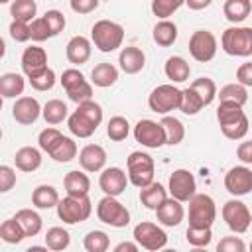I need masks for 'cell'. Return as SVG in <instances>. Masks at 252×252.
Here are the masks:
<instances>
[{
    "instance_id": "29",
    "label": "cell",
    "mask_w": 252,
    "mask_h": 252,
    "mask_svg": "<svg viewBox=\"0 0 252 252\" xmlns=\"http://www.w3.org/2000/svg\"><path fill=\"white\" fill-rule=\"evenodd\" d=\"M26 81L18 73H4L0 75V94L2 98H16L24 93Z\"/></svg>"
},
{
    "instance_id": "58",
    "label": "cell",
    "mask_w": 252,
    "mask_h": 252,
    "mask_svg": "<svg viewBox=\"0 0 252 252\" xmlns=\"http://www.w3.org/2000/svg\"><path fill=\"white\" fill-rule=\"evenodd\" d=\"M236 154L242 163H252V142H240L236 148Z\"/></svg>"
},
{
    "instance_id": "52",
    "label": "cell",
    "mask_w": 252,
    "mask_h": 252,
    "mask_svg": "<svg viewBox=\"0 0 252 252\" xmlns=\"http://www.w3.org/2000/svg\"><path fill=\"white\" fill-rule=\"evenodd\" d=\"M61 136H63V134H61L57 128H45V130L39 132V136H37V144H39V148H41L43 152H49Z\"/></svg>"
},
{
    "instance_id": "4",
    "label": "cell",
    "mask_w": 252,
    "mask_h": 252,
    "mask_svg": "<svg viewBox=\"0 0 252 252\" xmlns=\"http://www.w3.org/2000/svg\"><path fill=\"white\" fill-rule=\"evenodd\" d=\"M96 217H98L100 222L110 224L114 228H124L130 222L128 209L116 197H112V195H104L98 201V205H96Z\"/></svg>"
},
{
    "instance_id": "9",
    "label": "cell",
    "mask_w": 252,
    "mask_h": 252,
    "mask_svg": "<svg viewBox=\"0 0 252 252\" xmlns=\"http://www.w3.org/2000/svg\"><path fill=\"white\" fill-rule=\"evenodd\" d=\"M179 100H181V91L173 85H159L148 96L150 108L158 114H167L169 110H175L179 106Z\"/></svg>"
},
{
    "instance_id": "19",
    "label": "cell",
    "mask_w": 252,
    "mask_h": 252,
    "mask_svg": "<svg viewBox=\"0 0 252 252\" xmlns=\"http://www.w3.org/2000/svg\"><path fill=\"white\" fill-rule=\"evenodd\" d=\"M79 163L85 171H100L106 163V152L98 144H87L79 152Z\"/></svg>"
},
{
    "instance_id": "23",
    "label": "cell",
    "mask_w": 252,
    "mask_h": 252,
    "mask_svg": "<svg viewBox=\"0 0 252 252\" xmlns=\"http://www.w3.org/2000/svg\"><path fill=\"white\" fill-rule=\"evenodd\" d=\"M63 185L67 195H73V197H85L91 191V179L83 171H69L63 179Z\"/></svg>"
},
{
    "instance_id": "16",
    "label": "cell",
    "mask_w": 252,
    "mask_h": 252,
    "mask_svg": "<svg viewBox=\"0 0 252 252\" xmlns=\"http://www.w3.org/2000/svg\"><path fill=\"white\" fill-rule=\"evenodd\" d=\"M98 185H100V189L104 191V195L118 197V195L124 193V189H126V185H128V177H126V173H124L120 167H106V169H102V173H100Z\"/></svg>"
},
{
    "instance_id": "7",
    "label": "cell",
    "mask_w": 252,
    "mask_h": 252,
    "mask_svg": "<svg viewBox=\"0 0 252 252\" xmlns=\"http://www.w3.org/2000/svg\"><path fill=\"white\" fill-rule=\"evenodd\" d=\"M59 81H61V87L65 89L69 100H73L77 104L83 100H89L93 96V87L79 69H65L61 73Z\"/></svg>"
},
{
    "instance_id": "51",
    "label": "cell",
    "mask_w": 252,
    "mask_h": 252,
    "mask_svg": "<svg viewBox=\"0 0 252 252\" xmlns=\"http://www.w3.org/2000/svg\"><path fill=\"white\" fill-rule=\"evenodd\" d=\"M47 37H51L49 30H47V24L43 18H33L30 22V39L33 41H45Z\"/></svg>"
},
{
    "instance_id": "45",
    "label": "cell",
    "mask_w": 252,
    "mask_h": 252,
    "mask_svg": "<svg viewBox=\"0 0 252 252\" xmlns=\"http://www.w3.org/2000/svg\"><path fill=\"white\" fill-rule=\"evenodd\" d=\"M85 250L87 252H104L108 250L110 246V240H108V234L102 232V230H91L87 236H85Z\"/></svg>"
},
{
    "instance_id": "17",
    "label": "cell",
    "mask_w": 252,
    "mask_h": 252,
    "mask_svg": "<svg viewBox=\"0 0 252 252\" xmlns=\"http://www.w3.org/2000/svg\"><path fill=\"white\" fill-rule=\"evenodd\" d=\"M47 67V53L43 47L32 45L26 47L22 53V71L26 73V77H35L37 73H41Z\"/></svg>"
},
{
    "instance_id": "1",
    "label": "cell",
    "mask_w": 252,
    "mask_h": 252,
    "mask_svg": "<svg viewBox=\"0 0 252 252\" xmlns=\"http://www.w3.org/2000/svg\"><path fill=\"white\" fill-rule=\"evenodd\" d=\"M91 39L94 47L102 53L116 51L124 41V28L110 20H98L91 30Z\"/></svg>"
},
{
    "instance_id": "25",
    "label": "cell",
    "mask_w": 252,
    "mask_h": 252,
    "mask_svg": "<svg viewBox=\"0 0 252 252\" xmlns=\"http://www.w3.org/2000/svg\"><path fill=\"white\" fill-rule=\"evenodd\" d=\"M163 71H165V77H167L171 83H183V81L189 79L191 67H189V63H187L183 57H179V55H171V57L165 61Z\"/></svg>"
},
{
    "instance_id": "41",
    "label": "cell",
    "mask_w": 252,
    "mask_h": 252,
    "mask_svg": "<svg viewBox=\"0 0 252 252\" xmlns=\"http://www.w3.org/2000/svg\"><path fill=\"white\" fill-rule=\"evenodd\" d=\"M130 134V124L124 116H112L106 124V136L112 142H122Z\"/></svg>"
},
{
    "instance_id": "32",
    "label": "cell",
    "mask_w": 252,
    "mask_h": 252,
    "mask_svg": "<svg viewBox=\"0 0 252 252\" xmlns=\"http://www.w3.org/2000/svg\"><path fill=\"white\" fill-rule=\"evenodd\" d=\"M159 124H161L163 134H165V144L177 146L185 138V126H183V122L179 118H175V116H163Z\"/></svg>"
},
{
    "instance_id": "47",
    "label": "cell",
    "mask_w": 252,
    "mask_h": 252,
    "mask_svg": "<svg viewBox=\"0 0 252 252\" xmlns=\"http://www.w3.org/2000/svg\"><path fill=\"white\" fill-rule=\"evenodd\" d=\"M77 110L79 112H83L94 126H98L100 122H102V108H100V104L98 102H94L93 98H89V100H83V102H79L77 104Z\"/></svg>"
},
{
    "instance_id": "59",
    "label": "cell",
    "mask_w": 252,
    "mask_h": 252,
    "mask_svg": "<svg viewBox=\"0 0 252 252\" xmlns=\"http://www.w3.org/2000/svg\"><path fill=\"white\" fill-rule=\"evenodd\" d=\"M213 0H185V4L189 6V10H205L211 6Z\"/></svg>"
},
{
    "instance_id": "34",
    "label": "cell",
    "mask_w": 252,
    "mask_h": 252,
    "mask_svg": "<svg viewBox=\"0 0 252 252\" xmlns=\"http://www.w3.org/2000/svg\"><path fill=\"white\" fill-rule=\"evenodd\" d=\"M55 161H59V163H67V161H71L75 156H77V144L71 140V138H67V136H61L57 142H55V146L47 152Z\"/></svg>"
},
{
    "instance_id": "18",
    "label": "cell",
    "mask_w": 252,
    "mask_h": 252,
    "mask_svg": "<svg viewBox=\"0 0 252 252\" xmlns=\"http://www.w3.org/2000/svg\"><path fill=\"white\" fill-rule=\"evenodd\" d=\"M156 215H158V222H161L163 226H177L183 220L185 211H183L181 201L173 197H165L163 203L156 209Z\"/></svg>"
},
{
    "instance_id": "61",
    "label": "cell",
    "mask_w": 252,
    "mask_h": 252,
    "mask_svg": "<svg viewBox=\"0 0 252 252\" xmlns=\"http://www.w3.org/2000/svg\"><path fill=\"white\" fill-rule=\"evenodd\" d=\"M6 55V41L2 39V35H0V59Z\"/></svg>"
},
{
    "instance_id": "53",
    "label": "cell",
    "mask_w": 252,
    "mask_h": 252,
    "mask_svg": "<svg viewBox=\"0 0 252 252\" xmlns=\"http://www.w3.org/2000/svg\"><path fill=\"white\" fill-rule=\"evenodd\" d=\"M8 32H10V35H12L14 41L24 43V41L30 39V22H18V20H12Z\"/></svg>"
},
{
    "instance_id": "24",
    "label": "cell",
    "mask_w": 252,
    "mask_h": 252,
    "mask_svg": "<svg viewBox=\"0 0 252 252\" xmlns=\"http://www.w3.org/2000/svg\"><path fill=\"white\" fill-rule=\"evenodd\" d=\"M165 197H167V191H165V187L161 183L152 181V183L140 187V201H142L144 207H148L152 211H156L163 203Z\"/></svg>"
},
{
    "instance_id": "6",
    "label": "cell",
    "mask_w": 252,
    "mask_h": 252,
    "mask_svg": "<svg viewBox=\"0 0 252 252\" xmlns=\"http://www.w3.org/2000/svg\"><path fill=\"white\" fill-rule=\"evenodd\" d=\"M217 219V207L213 197L195 193L189 199V226H213Z\"/></svg>"
},
{
    "instance_id": "39",
    "label": "cell",
    "mask_w": 252,
    "mask_h": 252,
    "mask_svg": "<svg viewBox=\"0 0 252 252\" xmlns=\"http://www.w3.org/2000/svg\"><path fill=\"white\" fill-rule=\"evenodd\" d=\"M217 96H219L220 100H232V102H236V104H240V106H244V104L248 102V91H246V87H242L240 83H228V85H224V87L217 93Z\"/></svg>"
},
{
    "instance_id": "22",
    "label": "cell",
    "mask_w": 252,
    "mask_h": 252,
    "mask_svg": "<svg viewBox=\"0 0 252 252\" xmlns=\"http://www.w3.org/2000/svg\"><path fill=\"white\" fill-rule=\"evenodd\" d=\"M14 163H16V167L20 171L32 173V171H35L41 165V152L37 148H33V146H24V148H20L16 152Z\"/></svg>"
},
{
    "instance_id": "62",
    "label": "cell",
    "mask_w": 252,
    "mask_h": 252,
    "mask_svg": "<svg viewBox=\"0 0 252 252\" xmlns=\"http://www.w3.org/2000/svg\"><path fill=\"white\" fill-rule=\"evenodd\" d=\"M2 104H4V98H2V94H0V110H2Z\"/></svg>"
},
{
    "instance_id": "5",
    "label": "cell",
    "mask_w": 252,
    "mask_h": 252,
    "mask_svg": "<svg viewBox=\"0 0 252 252\" xmlns=\"http://www.w3.org/2000/svg\"><path fill=\"white\" fill-rule=\"evenodd\" d=\"M128 181L136 187H144L154 181V159L144 152H132L126 159Z\"/></svg>"
},
{
    "instance_id": "2",
    "label": "cell",
    "mask_w": 252,
    "mask_h": 252,
    "mask_svg": "<svg viewBox=\"0 0 252 252\" xmlns=\"http://www.w3.org/2000/svg\"><path fill=\"white\" fill-rule=\"evenodd\" d=\"M220 45L224 53L234 57H250L252 55V28L248 26H232L222 32Z\"/></svg>"
},
{
    "instance_id": "42",
    "label": "cell",
    "mask_w": 252,
    "mask_h": 252,
    "mask_svg": "<svg viewBox=\"0 0 252 252\" xmlns=\"http://www.w3.org/2000/svg\"><path fill=\"white\" fill-rule=\"evenodd\" d=\"M0 238L4 242H8V244H18V242H22L26 238V234H24L22 226L18 224V220L12 217V219H8V220H4L0 224Z\"/></svg>"
},
{
    "instance_id": "11",
    "label": "cell",
    "mask_w": 252,
    "mask_h": 252,
    "mask_svg": "<svg viewBox=\"0 0 252 252\" xmlns=\"http://www.w3.org/2000/svg\"><path fill=\"white\" fill-rule=\"evenodd\" d=\"M189 53L195 61L207 63L217 53V37L209 30H197L189 37Z\"/></svg>"
},
{
    "instance_id": "14",
    "label": "cell",
    "mask_w": 252,
    "mask_h": 252,
    "mask_svg": "<svg viewBox=\"0 0 252 252\" xmlns=\"http://www.w3.org/2000/svg\"><path fill=\"white\" fill-rule=\"evenodd\" d=\"M224 187L234 197L248 195L252 189V169L246 165H236L228 169L224 175Z\"/></svg>"
},
{
    "instance_id": "13",
    "label": "cell",
    "mask_w": 252,
    "mask_h": 252,
    "mask_svg": "<svg viewBox=\"0 0 252 252\" xmlns=\"http://www.w3.org/2000/svg\"><path fill=\"white\" fill-rule=\"evenodd\" d=\"M134 138L146 148H161L165 144V134H163L161 124L150 118L138 120V124L134 126Z\"/></svg>"
},
{
    "instance_id": "37",
    "label": "cell",
    "mask_w": 252,
    "mask_h": 252,
    "mask_svg": "<svg viewBox=\"0 0 252 252\" xmlns=\"http://www.w3.org/2000/svg\"><path fill=\"white\" fill-rule=\"evenodd\" d=\"M189 87L197 93V96L201 98L203 106L211 104V102L215 100V96H217V85H215V81L209 79V77H199V79H195Z\"/></svg>"
},
{
    "instance_id": "12",
    "label": "cell",
    "mask_w": 252,
    "mask_h": 252,
    "mask_svg": "<svg viewBox=\"0 0 252 252\" xmlns=\"http://www.w3.org/2000/svg\"><path fill=\"white\" fill-rule=\"evenodd\" d=\"M195 189H197V183H195V177H193V173L189 169H175L169 175L167 191H169V195L173 199L185 203L195 195Z\"/></svg>"
},
{
    "instance_id": "49",
    "label": "cell",
    "mask_w": 252,
    "mask_h": 252,
    "mask_svg": "<svg viewBox=\"0 0 252 252\" xmlns=\"http://www.w3.org/2000/svg\"><path fill=\"white\" fill-rule=\"evenodd\" d=\"M30 85L35 91H49V89H53V85H55V73H53V69L45 67L35 77H30Z\"/></svg>"
},
{
    "instance_id": "15",
    "label": "cell",
    "mask_w": 252,
    "mask_h": 252,
    "mask_svg": "<svg viewBox=\"0 0 252 252\" xmlns=\"http://www.w3.org/2000/svg\"><path fill=\"white\" fill-rule=\"evenodd\" d=\"M39 114H41V106L33 96H20L12 106V116L22 126L33 124L39 118Z\"/></svg>"
},
{
    "instance_id": "48",
    "label": "cell",
    "mask_w": 252,
    "mask_h": 252,
    "mask_svg": "<svg viewBox=\"0 0 252 252\" xmlns=\"http://www.w3.org/2000/svg\"><path fill=\"white\" fill-rule=\"evenodd\" d=\"M222 134L228 138V140H242L246 134H248V116H242L240 120L232 122V124H226V126H220Z\"/></svg>"
},
{
    "instance_id": "28",
    "label": "cell",
    "mask_w": 252,
    "mask_h": 252,
    "mask_svg": "<svg viewBox=\"0 0 252 252\" xmlns=\"http://www.w3.org/2000/svg\"><path fill=\"white\" fill-rule=\"evenodd\" d=\"M14 219L18 220V224L22 226V230H24L26 236H35V234L41 232L43 222H41V217L35 211H32V209H20L14 215Z\"/></svg>"
},
{
    "instance_id": "33",
    "label": "cell",
    "mask_w": 252,
    "mask_h": 252,
    "mask_svg": "<svg viewBox=\"0 0 252 252\" xmlns=\"http://www.w3.org/2000/svg\"><path fill=\"white\" fill-rule=\"evenodd\" d=\"M154 41L158 43V45H161V47H169V45H173L175 43V39H177V26L173 24V22H169V20H161V22H158L156 26H154Z\"/></svg>"
},
{
    "instance_id": "56",
    "label": "cell",
    "mask_w": 252,
    "mask_h": 252,
    "mask_svg": "<svg viewBox=\"0 0 252 252\" xmlns=\"http://www.w3.org/2000/svg\"><path fill=\"white\" fill-rule=\"evenodd\" d=\"M236 79L242 87H252V63H242L236 69Z\"/></svg>"
},
{
    "instance_id": "64",
    "label": "cell",
    "mask_w": 252,
    "mask_h": 252,
    "mask_svg": "<svg viewBox=\"0 0 252 252\" xmlns=\"http://www.w3.org/2000/svg\"><path fill=\"white\" fill-rule=\"evenodd\" d=\"M0 140H2V128H0Z\"/></svg>"
},
{
    "instance_id": "26",
    "label": "cell",
    "mask_w": 252,
    "mask_h": 252,
    "mask_svg": "<svg viewBox=\"0 0 252 252\" xmlns=\"http://www.w3.org/2000/svg\"><path fill=\"white\" fill-rule=\"evenodd\" d=\"M118 79V69L112 65V63H98L93 67L91 71V81L94 87H100V89H106V87H112Z\"/></svg>"
},
{
    "instance_id": "8",
    "label": "cell",
    "mask_w": 252,
    "mask_h": 252,
    "mask_svg": "<svg viewBox=\"0 0 252 252\" xmlns=\"http://www.w3.org/2000/svg\"><path fill=\"white\" fill-rule=\"evenodd\" d=\"M222 219H224L226 226L236 234L246 232L252 222V215H250L246 203H242L238 199H230L222 205Z\"/></svg>"
},
{
    "instance_id": "10",
    "label": "cell",
    "mask_w": 252,
    "mask_h": 252,
    "mask_svg": "<svg viewBox=\"0 0 252 252\" xmlns=\"http://www.w3.org/2000/svg\"><path fill=\"white\" fill-rule=\"evenodd\" d=\"M134 240H136L138 246L156 252V250H159V248H163L167 244V234L158 224L144 220V222L134 226Z\"/></svg>"
},
{
    "instance_id": "35",
    "label": "cell",
    "mask_w": 252,
    "mask_h": 252,
    "mask_svg": "<svg viewBox=\"0 0 252 252\" xmlns=\"http://www.w3.org/2000/svg\"><path fill=\"white\" fill-rule=\"evenodd\" d=\"M67 114H69L67 112V104L63 100H59V98L47 100L43 104V108H41V116H43V120L47 124H61L67 118Z\"/></svg>"
},
{
    "instance_id": "44",
    "label": "cell",
    "mask_w": 252,
    "mask_h": 252,
    "mask_svg": "<svg viewBox=\"0 0 252 252\" xmlns=\"http://www.w3.org/2000/svg\"><path fill=\"white\" fill-rule=\"evenodd\" d=\"M187 242L195 248H203V246H209L211 240H213V232H211V226H189L187 232Z\"/></svg>"
},
{
    "instance_id": "50",
    "label": "cell",
    "mask_w": 252,
    "mask_h": 252,
    "mask_svg": "<svg viewBox=\"0 0 252 252\" xmlns=\"http://www.w3.org/2000/svg\"><path fill=\"white\" fill-rule=\"evenodd\" d=\"M41 18L45 20V24H47V30H49L51 37H55L57 33H61V32H63V28H65V16H63L59 10H47Z\"/></svg>"
},
{
    "instance_id": "57",
    "label": "cell",
    "mask_w": 252,
    "mask_h": 252,
    "mask_svg": "<svg viewBox=\"0 0 252 252\" xmlns=\"http://www.w3.org/2000/svg\"><path fill=\"white\" fill-rule=\"evenodd\" d=\"M98 6V0H71V10L77 14H89Z\"/></svg>"
},
{
    "instance_id": "46",
    "label": "cell",
    "mask_w": 252,
    "mask_h": 252,
    "mask_svg": "<svg viewBox=\"0 0 252 252\" xmlns=\"http://www.w3.org/2000/svg\"><path fill=\"white\" fill-rule=\"evenodd\" d=\"M183 4H185V0H152V12H154V16H158L161 20H167Z\"/></svg>"
},
{
    "instance_id": "3",
    "label": "cell",
    "mask_w": 252,
    "mask_h": 252,
    "mask_svg": "<svg viewBox=\"0 0 252 252\" xmlns=\"http://www.w3.org/2000/svg\"><path fill=\"white\" fill-rule=\"evenodd\" d=\"M57 217L65 222V224H77V222H83L91 217L93 213V203L89 199V195L85 197H73V195H67L65 199H59L57 205Z\"/></svg>"
},
{
    "instance_id": "38",
    "label": "cell",
    "mask_w": 252,
    "mask_h": 252,
    "mask_svg": "<svg viewBox=\"0 0 252 252\" xmlns=\"http://www.w3.org/2000/svg\"><path fill=\"white\" fill-rule=\"evenodd\" d=\"M37 4L33 0H14L10 4V14L18 22H32L35 18Z\"/></svg>"
},
{
    "instance_id": "40",
    "label": "cell",
    "mask_w": 252,
    "mask_h": 252,
    "mask_svg": "<svg viewBox=\"0 0 252 252\" xmlns=\"http://www.w3.org/2000/svg\"><path fill=\"white\" fill-rule=\"evenodd\" d=\"M69 242H71V236L63 226H51L45 232V246L51 250H65Z\"/></svg>"
},
{
    "instance_id": "20",
    "label": "cell",
    "mask_w": 252,
    "mask_h": 252,
    "mask_svg": "<svg viewBox=\"0 0 252 252\" xmlns=\"http://www.w3.org/2000/svg\"><path fill=\"white\" fill-rule=\"evenodd\" d=\"M118 63H120V69L126 73V75H136L144 69L146 65V55L140 47H134V45H128V47H122L120 55H118Z\"/></svg>"
},
{
    "instance_id": "21",
    "label": "cell",
    "mask_w": 252,
    "mask_h": 252,
    "mask_svg": "<svg viewBox=\"0 0 252 252\" xmlns=\"http://www.w3.org/2000/svg\"><path fill=\"white\" fill-rule=\"evenodd\" d=\"M91 49H93V47H91V41H89L85 35H75V37L69 39L65 53H67L69 63H73V65H83V63L89 61Z\"/></svg>"
},
{
    "instance_id": "63",
    "label": "cell",
    "mask_w": 252,
    "mask_h": 252,
    "mask_svg": "<svg viewBox=\"0 0 252 252\" xmlns=\"http://www.w3.org/2000/svg\"><path fill=\"white\" fill-rule=\"evenodd\" d=\"M6 2H10V0H0V4H6Z\"/></svg>"
},
{
    "instance_id": "27",
    "label": "cell",
    "mask_w": 252,
    "mask_h": 252,
    "mask_svg": "<svg viewBox=\"0 0 252 252\" xmlns=\"http://www.w3.org/2000/svg\"><path fill=\"white\" fill-rule=\"evenodd\" d=\"M67 126H69V132L73 134V136H77V138H91L94 132H96V128L98 126H94L83 112H79V110H75L69 118H67Z\"/></svg>"
},
{
    "instance_id": "55",
    "label": "cell",
    "mask_w": 252,
    "mask_h": 252,
    "mask_svg": "<svg viewBox=\"0 0 252 252\" xmlns=\"http://www.w3.org/2000/svg\"><path fill=\"white\" fill-rule=\"evenodd\" d=\"M16 185V171L10 165H0V193H8Z\"/></svg>"
},
{
    "instance_id": "31",
    "label": "cell",
    "mask_w": 252,
    "mask_h": 252,
    "mask_svg": "<svg viewBox=\"0 0 252 252\" xmlns=\"http://www.w3.org/2000/svg\"><path fill=\"white\" fill-rule=\"evenodd\" d=\"M59 201V193L53 185H37L32 193V203L37 209H53Z\"/></svg>"
},
{
    "instance_id": "60",
    "label": "cell",
    "mask_w": 252,
    "mask_h": 252,
    "mask_svg": "<svg viewBox=\"0 0 252 252\" xmlns=\"http://www.w3.org/2000/svg\"><path fill=\"white\" fill-rule=\"evenodd\" d=\"M124 250L136 252V250H138V244H136V242H120V244L114 246V252H124Z\"/></svg>"
},
{
    "instance_id": "36",
    "label": "cell",
    "mask_w": 252,
    "mask_h": 252,
    "mask_svg": "<svg viewBox=\"0 0 252 252\" xmlns=\"http://www.w3.org/2000/svg\"><path fill=\"white\" fill-rule=\"evenodd\" d=\"M242 116H246V114H244V110H242L240 104H236L232 100H220V104L217 108V120H219L220 126L232 124V122L240 120Z\"/></svg>"
},
{
    "instance_id": "30",
    "label": "cell",
    "mask_w": 252,
    "mask_h": 252,
    "mask_svg": "<svg viewBox=\"0 0 252 252\" xmlns=\"http://www.w3.org/2000/svg\"><path fill=\"white\" fill-rule=\"evenodd\" d=\"M250 10H252L250 0H224V6H222L224 18L232 24L244 22L250 16Z\"/></svg>"
},
{
    "instance_id": "54",
    "label": "cell",
    "mask_w": 252,
    "mask_h": 252,
    "mask_svg": "<svg viewBox=\"0 0 252 252\" xmlns=\"http://www.w3.org/2000/svg\"><path fill=\"white\" fill-rule=\"evenodd\" d=\"M217 250L219 252H244L246 250V244L238 236H226V238H222L217 244Z\"/></svg>"
},
{
    "instance_id": "43",
    "label": "cell",
    "mask_w": 252,
    "mask_h": 252,
    "mask_svg": "<svg viewBox=\"0 0 252 252\" xmlns=\"http://www.w3.org/2000/svg\"><path fill=\"white\" fill-rule=\"evenodd\" d=\"M183 114H189V116H193V114H197L201 108H203V102H201V98L197 96V93L191 89V87H187V89H183L181 91V100H179V106H177Z\"/></svg>"
}]
</instances>
